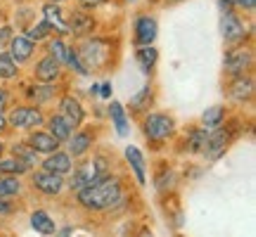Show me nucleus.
Returning <instances> with one entry per match:
<instances>
[{"label": "nucleus", "instance_id": "obj_1", "mask_svg": "<svg viewBox=\"0 0 256 237\" xmlns=\"http://www.w3.org/2000/svg\"><path fill=\"white\" fill-rule=\"evenodd\" d=\"M121 197V188L116 178H102L95 185H88L78 190V200L88 209H107L112 204H116Z\"/></svg>", "mask_w": 256, "mask_h": 237}, {"label": "nucleus", "instance_id": "obj_7", "mask_svg": "<svg viewBox=\"0 0 256 237\" xmlns=\"http://www.w3.org/2000/svg\"><path fill=\"white\" fill-rule=\"evenodd\" d=\"M110 57H112L110 46L102 43V40H92V43L86 46V60L92 66H104V64L110 62Z\"/></svg>", "mask_w": 256, "mask_h": 237}, {"label": "nucleus", "instance_id": "obj_37", "mask_svg": "<svg viewBox=\"0 0 256 237\" xmlns=\"http://www.w3.org/2000/svg\"><path fill=\"white\" fill-rule=\"evenodd\" d=\"M5 107H8V92L0 90V114L5 112Z\"/></svg>", "mask_w": 256, "mask_h": 237}, {"label": "nucleus", "instance_id": "obj_43", "mask_svg": "<svg viewBox=\"0 0 256 237\" xmlns=\"http://www.w3.org/2000/svg\"><path fill=\"white\" fill-rule=\"evenodd\" d=\"M55 2H60V0H55Z\"/></svg>", "mask_w": 256, "mask_h": 237}, {"label": "nucleus", "instance_id": "obj_34", "mask_svg": "<svg viewBox=\"0 0 256 237\" xmlns=\"http://www.w3.org/2000/svg\"><path fill=\"white\" fill-rule=\"evenodd\" d=\"M36 100H48L52 95V88H36V92H31Z\"/></svg>", "mask_w": 256, "mask_h": 237}, {"label": "nucleus", "instance_id": "obj_40", "mask_svg": "<svg viewBox=\"0 0 256 237\" xmlns=\"http://www.w3.org/2000/svg\"><path fill=\"white\" fill-rule=\"evenodd\" d=\"M10 211H12V206L8 202H0V214H10Z\"/></svg>", "mask_w": 256, "mask_h": 237}, {"label": "nucleus", "instance_id": "obj_22", "mask_svg": "<svg viewBox=\"0 0 256 237\" xmlns=\"http://www.w3.org/2000/svg\"><path fill=\"white\" fill-rule=\"evenodd\" d=\"M252 92H254V83L249 78H240V81L232 83V98L235 100H249Z\"/></svg>", "mask_w": 256, "mask_h": 237}, {"label": "nucleus", "instance_id": "obj_8", "mask_svg": "<svg viewBox=\"0 0 256 237\" xmlns=\"http://www.w3.org/2000/svg\"><path fill=\"white\" fill-rule=\"evenodd\" d=\"M10 57L14 60V62H26V60H31V55H34V40H28V38H12V43H10Z\"/></svg>", "mask_w": 256, "mask_h": 237}, {"label": "nucleus", "instance_id": "obj_36", "mask_svg": "<svg viewBox=\"0 0 256 237\" xmlns=\"http://www.w3.org/2000/svg\"><path fill=\"white\" fill-rule=\"evenodd\" d=\"M100 95H102V98H112V83H102V86H100Z\"/></svg>", "mask_w": 256, "mask_h": 237}, {"label": "nucleus", "instance_id": "obj_18", "mask_svg": "<svg viewBox=\"0 0 256 237\" xmlns=\"http://www.w3.org/2000/svg\"><path fill=\"white\" fill-rule=\"evenodd\" d=\"M50 136L57 140H69L72 138V126L64 116H52L50 118Z\"/></svg>", "mask_w": 256, "mask_h": 237}, {"label": "nucleus", "instance_id": "obj_42", "mask_svg": "<svg viewBox=\"0 0 256 237\" xmlns=\"http://www.w3.org/2000/svg\"><path fill=\"white\" fill-rule=\"evenodd\" d=\"M0 156H2V145H0Z\"/></svg>", "mask_w": 256, "mask_h": 237}, {"label": "nucleus", "instance_id": "obj_19", "mask_svg": "<svg viewBox=\"0 0 256 237\" xmlns=\"http://www.w3.org/2000/svg\"><path fill=\"white\" fill-rule=\"evenodd\" d=\"M126 159L130 162V166H133L138 180L145 182V159L140 154V150H138V147H126Z\"/></svg>", "mask_w": 256, "mask_h": 237}, {"label": "nucleus", "instance_id": "obj_32", "mask_svg": "<svg viewBox=\"0 0 256 237\" xmlns=\"http://www.w3.org/2000/svg\"><path fill=\"white\" fill-rule=\"evenodd\" d=\"M48 34H52V26L48 22H40L38 26L28 31V40H43V38H48Z\"/></svg>", "mask_w": 256, "mask_h": 237}, {"label": "nucleus", "instance_id": "obj_33", "mask_svg": "<svg viewBox=\"0 0 256 237\" xmlns=\"http://www.w3.org/2000/svg\"><path fill=\"white\" fill-rule=\"evenodd\" d=\"M66 50H69V48L64 46L62 40H52V43H50V57H55L60 64L66 62Z\"/></svg>", "mask_w": 256, "mask_h": 237}, {"label": "nucleus", "instance_id": "obj_29", "mask_svg": "<svg viewBox=\"0 0 256 237\" xmlns=\"http://www.w3.org/2000/svg\"><path fill=\"white\" fill-rule=\"evenodd\" d=\"M206 138H209V133H206V130H194V133L190 136V142H188L190 152H204Z\"/></svg>", "mask_w": 256, "mask_h": 237}, {"label": "nucleus", "instance_id": "obj_38", "mask_svg": "<svg viewBox=\"0 0 256 237\" xmlns=\"http://www.w3.org/2000/svg\"><path fill=\"white\" fill-rule=\"evenodd\" d=\"M238 5H242V8H247V10H254L256 0H238Z\"/></svg>", "mask_w": 256, "mask_h": 237}, {"label": "nucleus", "instance_id": "obj_30", "mask_svg": "<svg viewBox=\"0 0 256 237\" xmlns=\"http://www.w3.org/2000/svg\"><path fill=\"white\" fill-rule=\"evenodd\" d=\"M202 121H204V126L209 128H216L223 121V110L220 107H211V110L204 112V116H202Z\"/></svg>", "mask_w": 256, "mask_h": 237}, {"label": "nucleus", "instance_id": "obj_4", "mask_svg": "<svg viewBox=\"0 0 256 237\" xmlns=\"http://www.w3.org/2000/svg\"><path fill=\"white\" fill-rule=\"evenodd\" d=\"M10 124L14 128H36L43 124V114L38 110H34V107H19V110L12 112Z\"/></svg>", "mask_w": 256, "mask_h": 237}, {"label": "nucleus", "instance_id": "obj_41", "mask_svg": "<svg viewBox=\"0 0 256 237\" xmlns=\"http://www.w3.org/2000/svg\"><path fill=\"white\" fill-rule=\"evenodd\" d=\"M5 128V118H2V114H0V130Z\"/></svg>", "mask_w": 256, "mask_h": 237}, {"label": "nucleus", "instance_id": "obj_21", "mask_svg": "<svg viewBox=\"0 0 256 237\" xmlns=\"http://www.w3.org/2000/svg\"><path fill=\"white\" fill-rule=\"evenodd\" d=\"M112 118H114V126H116V133L121 138L128 133V121H126V114H124V107H121L119 102H112Z\"/></svg>", "mask_w": 256, "mask_h": 237}, {"label": "nucleus", "instance_id": "obj_14", "mask_svg": "<svg viewBox=\"0 0 256 237\" xmlns=\"http://www.w3.org/2000/svg\"><path fill=\"white\" fill-rule=\"evenodd\" d=\"M31 147H34L36 152L52 154V152H57V147H60V140L52 136H48V133H34V136H31Z\"/></svg>", "mask_w": 256, "mask_h": 237}, {"label": "nucleus", "instance_id": "obj_16", "mask_svg": "<svg viewBox=\"0 0 256 237\" xmlns=\"http://www.w3.org/2000/svg\"><path fill=\"white\" fill-rule=\"evenodd\" d=\"M46 171H52V174H60V176H64V174H69L72 171V159H69V154H60V152H55V154L48 159L46 164Z\"/></svg>", "mask_w": 256, "mask_h": 237}, {"label": "nucleus", "instance_id": "obj_39", "mask_svg": "<svg viewBox=\"0 0 256 237\" xmlns=\"http://www.w3.org/2000/svg\"><path fill=\"white\" fill-rule=\"evenodd\" d=\"M10 28H0V43H5V40H10Z\"/></svg>", "mask_w": 256, "mask_h": 237}, {"label": "nucleus", "instance_id": "obj_9", "mask_svg": "<svg viewBox=\"0 0 256 237\" xmlns=\"http://www.w3.org/2000/svg\"><path fill=\"white\" fill-rule=\"evenodd\" d=\"M136 38L140 46H152V40L156 38V22L150 17L138 19V26H136Z\"/></svg>", "mask_w": 256, "mask_h": 237}, {"label": "nucleus", "instance_id": "obj_12", "mask_svg": "<svg viewBox=\"0 0 256 237\" xmlns=\"http://www.w3.org/2000/svg\"><path fill=\"white\" fill-rule=\"evenodd\" d=\"M62 112H64V118L69 121V126H81L83 124V110L81 104H78V100H74V98H64L62 100Z\"/></svg>", "mask_w": 256, "mask_h": 237}, {"label": "nucleus", "instance_id": "obj_10", "mask_svg": "<svg viewBox=\"0 0 256 237\" xmlns=\"http://www.w3.org/2000/svg\"><path fill=\"white\" fill-rule=\"evenodd\" d=\"M223 38L228 40V43H238L244 38V26L240 24V19L235 14H226L223 17Z\"/></svg>", "mask_w": 256, "mask_h": 237}, {"label": "nucleus", "instance_id": "obj_23", "mask_svg": "<svg viewBox=\"0 0 256 237\" xmlns=\"http://www.w3.org/2000/svg\"><path fill=\"white\" fill-rule=\"evenodd\" d=\"M88 147H90V136L88 133H78V136H74L72 138V154L74 156H81L88 152Z\"/></svg>", "mask_w": 256, "mask_h": 237}, {"label": "nucleus", "instance_id": "obj_13", "mask_svg": "<svg viewBox=\"0 0 256 237\" xmlns=\"http://www.w3.org/2000/svg\"><path fill=\"white\" fill-rule=\"evenodd\" d=\"M60 76V62H57L55 57H46L43 62L38 64L36 69V78L43 83H52Z\"/></svg>", "mask_w": 256, "mask_h": 237}, {"label": "nucleus", "instance_id": "obj_28", "mask_svg": "<svg viewBox=\"0 0 256 237\" xmlns=\"http://www.w3.org/2000/svg\"><path fill=\"white\" fill-rule=\"evenodd\" d=\"M43 12H46V22L50 24V26H57V28H62V31L66 28L62 24V12H60V8H57V5H48Z\"/></svg>", "mask_w": 256, "mask_h": 237}, {"label": "nucleus", "instance_id": "obj_2", "mask_svg": "<svg viewBox=\"0 0 256 237\" xmlns=\"http://www.w3.org/2000/svg\"><path fill=\"white\" fill-rule=\"evenodd\" d=\"M107 178V168H104V162L98 159V162H90V164H83L72 178V190H83L88 185H95L98 180Z\"/></svg>", "mask_w": 256, "mask_h": 237}, {"label": "nucleus", "instance_id": "obj_11", "mask_svg": "<svg viewBox=\"0 0 256 237\" xmlns=\"http://www.w3.org/2000/svg\"><path fill=\"white\" fill-rule=\"evenodd\" d=\"M230 136L226 133V130H216V133H211L209 138H206V145H204V152L211 156V159H216V156L226 150V145H228Z\"/></svg>", "mask_w": 256, "mask_h": 237}, {"label": "nucleus", "instance_id": "obj_5", "mask_svg": "<svg viewBox=\"0 0 256 237\" xmlns=\"http://www.w3.org/2000/svg\"><path fill=\"white\" fill-rule=\"evenodd\" d=\"M34 185H36L43 194H60L62 188H64V180H62V176L60 174L40 171V174H36V178H34Z\"/></svg>", "mask_w": 256, "mask_h": 237}, {"label": "nucleus", "instance_id": "obj_6", "mask_svg": "<svg viewBox=\"0 0 256 237\" xmlns=\"http://www.w3.org/2000/svg\"><path fill=\"white\" fill-rule=\"evenodd\" d=\"M252 64V52L247 50H230L226 57V72L232 76H240L242 72H247Z\"/></svg>", "mask_w": 256, "mask_h": 237}, {"label": "nucleus", "instance_id": "obj_17", "mask_svg": "<svg viewBox=\"0 0 256 237\" xmlns=\"http://www.w3.org/2000/svg\"><path fill=\"white\" fill-rule=\"evenodd\" d=\"M31 226H34V230H38L40 235H52V232H55V223H52V218L48 216L46 211H36V214L31 216Z\"/></svg>", "mask_w": 256, "mask_h": 237}, {"label": "nucleus", "instance_id": "obj_3", "mask_svg": "<svg viewBox=\"0 0 256 237\" xmlns=\"http://www.w3.org/2000/svg\"><path fill=\"white\" fill-rule=\"evenodd\" d=\"M145 133L152 140H164L174 133V121L162 114H150V118L145 121Z\"/></svg>", "mask_w": 256, "mask_h": 237}, {"label": "nucleus", "instance_id": "obj_25", "mask_svg": "<svg viewBox=\"0 0 256 237\" xmlns=\"http://www.w3.org/2000/svg\"><path fill=\"white\" fill-rule=\"evenodd\" d=\"M17 76V62L10 55H0V78H14Z\"/></svg>", "mask_w": 256, "mask_h": 237}, {"label": "nucleus", "instance_id": "obj_35", "mask_svg": "<svg viewBox=\"0 0 256 237\" xmlns=\"http://www.w3.org/2000/svg\"><path fill=\"white\" fill-rule=\"evenodd\" d=\"M147 98H150V88H145V90L140 92L138 98H133V102H130V104H133V107H140V104H142V102H145Z\"/></svg>", "mask_w": 256, "mask_h": 237}, {"label": "nucleus", "instance_id": "obj_26", "mask_svg": "<svg viewBox=\"0 0 256 237\" xmlns=\"http://www.w3.org/2000/svg\"><path fill=\"white\" fill-rule=\"evenodd\" d=\"M66 64L72 66L74 72L81 74V76L90 74V72H88V64H86V62L81 60V57H78V52H76V50H66Z\"/></svg>", "mask_w": 256, "mask_h": 237}, {"label": "nucleus", "instance_id": "obj_20", "mask_svg": "<svg viewBox=\"0 0 256 237\" xmlns=\"http://www.w3.org/2000/svg\"><path fill=\"white\" fill-rule=\"evenodd\" d=\"M138 64H140V69L145 74H150V69L156 64V50L152 46H145V48H140L138 50Z\"/></svg>", "mask_w": 256, "mask_h": 237}, {"label": "nucleus", "instance_id": "obj_27", "mask_svg": "<svg viewBox=\"0 0 256 237\" xmlns=\"http://www.w3.org/2000/svg\"><path fill=\"white\" fill-rule=\"evenodd\" d=\"M12 152H14V156H17L19 162H24L26 166H31L34 162H36V150H34V147L17 145V147H12Z\"/></svg>", "mask_w": 256, "mask_h": 237}, {"label": "nucleus", "instance_id": "obj_24", "mask_svg": "<svg viewBox=\"0 0 256 237\" xmlns=\"http://www.w3.org/2000/svg\"><path fill=\"white\" fill-rule=\"evenodd\" d=\"M28 166L24 164V162H19V159H14V162H0V174L2 176H19V174H26Z\"/></svg>", "mask_w": 256, "mask_h": 237}, {"label": "nucleus", "instance_id": "obj_31", "mask_svg": "<svg viewBox=\"0 0 256 237\" xmlns=\"http://www.w3.org/2000/svg\"><path fill=\"white\" fill-rule=\"evenodd\" d=\"M19 192V180L17 178H0V197H12Z\"/></svg>", "mask_w": 256, "mask_h": 237}, {"label": "nucleus", "instance_id": "obj_15", "mask_svg": "<svg viewBox=\"0 0 256 237\" xmlns=\"http://www.w3.org/2000/svg\"><path fill=\"white\" fill-rule=\"evenodd\" d=\"M92 26H95V22H92L90 14H86V12H74L72 17H69V28H72L74 34H90Z\"/></svg>", "mask_w": 256, "mask_h": 237}]
</instances>
